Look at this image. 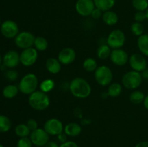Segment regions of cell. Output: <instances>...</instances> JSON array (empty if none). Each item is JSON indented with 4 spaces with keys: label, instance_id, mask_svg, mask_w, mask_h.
<instances>
[{
    "label": "cell",
    "instance_id": "6da1fadb",
    "mask_svg": "<svg viewBox=\"0 0 148 147\" xmlns=\"http://www.w3.org/2000/svg\"><path fill=\"white\" fill-rule=\"evenodd\" d=\"M69 91L76 98L85 99L90 95L92 89L86 79L82 77H76L69 83Z\"/></svg>",
    "mask_w": 148,
    "mask_h": 147
},
{
    "label": "cell",
    "instance_id": "7a4b0ae2",
    "mask_svg": "<svg viewBox=\"0 0 148 147\" xmlns=\"http://www.w3.org/2000/svg\"><path fill=\"white\" fill-rule=\"evenodd\" d=\"M28 103L33 109L42 111L47 109L50 105V98L47 93L36 90L28 97Z\"/></svg>",
    "mask_w": 148,
    "mask_h": 147
},
{
    "label": "cell",
    "instance_id": "3957f363",
    "mask_svg": "<svg viewBox=\"0 0 148 147\" xmlns=\"http://www.w3.org/2000/svg\"><path fill=\"white\" fill-rule=\"evenodd\" d=\"M38 86V79L37 76L33 73L25 75L19 82L18 88L20 92L24 95H31L36 92Z\"/></svg>",
    "mask_w": 148,
    "mask_h": 147
},
{
    "label": "cell",
    "instance_id": "277c9868",
    "mask_svg": "<svg viewBox=\"0 0 148 147\" xmlns=\"http://www.w3.org/2000/svg\"><path fill=\"white\" fill-rule=\"evenodd\" d=\"M143 76L140 72L130 71L123 76L121 82L123 86L128 89H136L140 87L143 82Z\"/></svg>",
    "mask_w": 148,
    "mask_h": 147
},
{
    "label": "cell",
    "instance_id": "5b68a950",
    "mask_svg": "<svg viewBox=\"0 0 148 147\" xmlns=\"http://www.w3.org/2000/svg\"><path fill=\"white\" fill-rule=\"evenodd\" d=\"M95 79L97 83L102 86L110 85L113 79L112 71L105 65L98 66L95 71Z\"/></svg>",
    "mask_w": 148,
    "mask_h": 147
},
{
    "label": "cell",
    "instance_id": "8992f818",
    "mask_svg": "<svg viewBox=\"0 0 148 147\" xmlns=\"http://www.w3.org/2000/svg\"><path fill=\"white\" fill-rule=\"evenodd\" d=\"M126 41V36L121 30H114L111 31L106 39V44L111 48L118 49L123 47Z\"/></svg>",
    "mask_w": 148,
    "mask_h": 147
},
{
    "label": "cell",
    "instance_id": "52a82bcc",
    "mask_svg": "<svg viewBox=\"0 0 148 147\" xmlns=\"http://www.w3.org/2000/svg\"><path fill=\"white\" fill-rule=\"evenodd\" d=\"M36 37L32 33L28 31H23L18 33L14 37V43L16 46L23 50L29 48L34 46Z\"/></svg>",
    "mask_w": 148,
    "mask_h": 147
},
{
    "label": "cell",
    "instance_id": "ba28073f",
    "mask_svg": "<svg viewBox=\"0 0 148 147\" xmlns=\"http://www.w3.org/2000/svg\"><path fill=\"white\" fill-rule=\"evenodd\" d=\"M30 138L33 145L43 147L49 141V134L43 128H37L30 132Z\"/></svg>",
    "mask_w": 148,
    "mask_h": 147
},
{
    "label": "cell",
    "instance_id": "9c48e42d",
    "mask_svg": "<svg viewBox=\"0 0 148 147\" xmlns=\"http://www.w3.org/2000/svg\"><path fill=\"white\" fill-rule=\"evenodd\" d=\"M0 30L2 35L7 39L14 38L20 33L17 24L11 20H7L1 23Z\"/></svg>",
    "mask_w": 148,
    "mask_h": 147
},
{
    "label": "cell",
    "instance_id": "30bf717a",
    "mask_svg": "<svg viewBox=\"0 0 148 147\" xmlns=\"http://www.w3.org/2000/svg\"><path fill=\"white\" fill-rule=\"evenodd\" d=\"M35 48L31 47L23 50L20 54V63L25 66H31L35 64L38 59V53Z\"/></svg>",
    "mask_w": 148,
    "mask_h": 147
},
{
    "label": "cell",
    "instance_id": "8fae6325",
    "mask_svg": "<svg viewBox=\"0 0 148 147\" xmlns=\"http://www.w3.org/2000/svg\"><path fill=\"white\" fill-rule=\"evenodd\" d=\"M95 8L93 0H77L75 4L77 12L82 17L90 16Z\"/></svg>",
    "mask_w": 148,
    "mask_h": 147
},
{
    "label": "cell",
    "instance_id": "7c38bea8",
    "mask_svg": "<svg viewBox=\"0 0 148 147\" xmlns=\"http://www.w3.org/2000/svg\"><path fill=\"white\" fill-rule=\"evenodd\" d=\"M129 63L133 71L138 72H143L147 68V63L146 59L143 54L134 53L129 58Z\"/></svg>",
    "mask_w": 148,
    "mask_h": 147
},
{
    "label": "cell",
    "instance_id": "4fadbf2b",
    "mask_svg": "<svg viewBox=\"0 0 148 147\" xmlns=\"http://www.w3.org/2000/svg\"><path fill=\"white\" fill-rule=\"evenodd\" d=\"M64 125L62 121L56 118L47 120L43 125V129L51 135H58L64 131Z\"/></svg>",
    "mask_w": 148,
    "mask_h": 147
},
{
    "label": "cell",
    "instance_id": "5bb4252c",
    "mask_svg": "<svg viewBox=\"0 0 148 147\" xmlns=\"http://www.w3.org/2000/svg\"><path fill=\"white\" fill-rule=\"evenodd\" d=\"M128 53L121 48L113 49L111 50L110 59L114 64L119 66H122L127 64L129 61Z\"/></svg>",
    "mask_w": 148,
    "mask_h": 147
},
{
    "label": "cell",
    "instance_id": "9a60e30c",
    "mask_svg": "<svg viewBox=\"0 0 148 147\" xmlns=\"http://www.w3.org/2000/svg\"><path fill=\"white\" fill-rule=\"evenodd\" d=\"M20 63V57L18 52L10 50L4 54L2 59V63L5 67L9 69L15 68Z\"/></svg>",
    "mask_w": 148,
    "mask_h": 147
},
{
    "label": "cell",
    "instance_id": "2e32d148",
    "mask_svg": "<svg viewBox=\"0 0 148 147\" xmlns=\"http://www.w3.org/2000/svg\"><path fill=\"white\" fill-rule=\"evenodd\" d=\"M57 59L62 64H71L76 59V52L72 48H64L59 51Z\"/></svg>",
    "mask_w": 148,
    "mask_h": 147
},
{
    "label": "cell",
    "instance_id": "e0dca14e",
    "mask_svg": "<svg viewBox=\"0 0 148 147\" xmlns=\"http://www.w3.org/2000/svg\"><path fill=\"white\" fill-rule=\"evenodd\" d=\"M46 69L49 73L52 74H57L62 69V63L59 62L58 59L51 57L46 60Z\"/></svg>",
    "mask_w": 148,
    "mask_h": 147
},
{
    "label": "cell",
    "instance_id": "ac0fdd59",
    "mask_svg": "<svg viewBox=\"0 0 148 147\" xmlns=\"http://www.w3.org/2000/svg\"><path fill=\"white\" fill-rule=\"evenodd\" d=\"M64 132L70 137H75L79 135L82 132L80 125L77 122H69L64 128Z\"/></svg>",
    "mask_w": 148,
    "mask_h": 147
},
{
    "label": "cell",
    "instance_id": "d6986e66",
    "mask_svg": "<svg viewBox=\"0 0 148 147\" xmlns=\"http://www.w3.org/2000/svg\"><path fill=\"white\" fill-rule=\"evenodd\" d=\"M103 21L108 26H113L117 24L119 21V17L116 13L111 10L106 11L103 13Z\"/></svg>",
    "mask_w": 148,
    "mask_h": 147
},
{
    "label": "cell",
    "instance_id": "ffe728a7",
    "mask_svg": "<svg viewBox=\"0 0 148 147\" xmlns=\"http://www.w3.org/2000/svg\"><path fill=\"white\" fill-rule=\"evenodd\" d=\"M96 8L102 12L111 10L116 4V0H93Z\"/></svg>",
    "mask_w": 148,
    "mask_h": 147
},
{
    "label": "cell",
    "instance_id": "44dd1931",
    "mask_svg": "<svg viewBox=\"0 0 148 147\" xmlns=\"http://www.w3.org/2000/svg\"><path fill=\"white\" fill-rule=\"evenodd\" d=\"M20 92L18 86L14 84L7 85L4 87L2 90V95L7 99H12L17 95Z\"/></svg>",
    "mask_w": 148,
    "mask_h": 147
},
{
    "label": "cell",
    "instance_id": "7402d4cb",
    "mask_svg": "<svg viewBox=\"0 0 148 147\" xmlns=\"http://www.w3.org/2000/svg\"><path fill=\"white\" fill-rule=\"evenodd\" d=\"M137 46L142 54L148 56V35L143 34L137 40Z\"/></svg>",
    "mask_w": 148,
    "mask_h": 147
},
{
    "label": "cell",
    "instance_id": "603a6c76",
    "mask_svg": "<svg viewBox=\"0 0 148 147\" xmlns=\"http://www.w3.org/2000/svg\"><path fill=\"white\" fill-rule=\"evenodd\" d=\"M48 46H49V43L44 37H41V36L36 37L34 42V48L38 51H45L48 48Z\"/></svg>",
    "mask_w": 148,
    "mask_h": 147
},
{
    "label": "cell",
    "instance_id": "cb8c5ba5",
    "mask_svg": "<svg viewBox=\"0 0 148 147\" xmlns=\"http://www.w3.org/2000/svg\"><path fill=\"white\" fill-rule=\"evenodd\" d=\"M145 95L141 91H134L130 95V100L132 103L135 105H140L144 102Z\"/></svg>",
    "mask_w": 148,
    "mask_h": 147
},
{
    "label": "cell",
    "instance_id": "d4e9b609",
    "mask_svg": "<svg viewBox=\"0 0 148 147\" xmlns=\"http://www.w3.org/2000/svg\"><path fill=\"white\" fill-rule=\"evenodd\" d=\"M111 50L107 44H102L97 49V56L100 59H106L110 57Z\"/></svg>",
    "mask_w": 148,
    "mask_h": 147
},
{
    "label": "cell",
    "instance_id": "484cf974",
    "mask_svg": "<svg viewBox=\"0 0 148 147\" xmlns=\"http://www.w3.org/2000/svg\"><path fill=\"white\" fill-rule=\"evenodd\" d=\"M122 92V86L119 83H112L108 88V95L111 97H117Z\"/></svg>",
    "mask_w": 148,
    "mask_h": 147
},
{
    "label": "cell",
    "instance_id": "4316f807",
    "mask_svg": "<svg viewBox=\"0 0 148 147\" xmlns=\"http://www.w3.org/2000/svg\"><path fill=\"white\" fill-rule=\"evenodd\" d=\"M14 132H15L16 135L20 138H24V137H27L28 135H30L31 131L26 124L21 123L15 127Z\"/></svg>",
    "mask_w": 148,
    "mask_h": 147
},
{
    "label": "cell",
    "instance_id": "83f0119b",
    "mask_svg": "<svg viewBox=\"0 0 148 147\" xmlns=\"http://www.w3.org/2000/svg\"><path fill=\"white\" fill-rule=\"evenodd\" d=\"M82 66H83L84 69L88 72L95 71L97 68L98 67L96 60L92 58H88L85 59L83 61Z\"/></svg>",
    "mask_w": 148,
    "mask_h": 147
},
{
    "label": "cell",
    "instance_id": "f1b7e54d",
    "mask_svg": "<svg viewBox=\"0 0 148 147\" xmlns=\"http://www.w3.org/2000/svg\"><path fill=\"white\" fill-rule=\"evenodd\" d=\"M12 126L10 118L6 115H0V133L8 132Z\"/></svg>",
    "mask_w": 148,
    "mask_h": 147
},
{
    "label": "cell",
    "instance_id": "f546056e",
    "mask_svg": "<svg viewBox=\"0 0 148 147\" xmlns=\"http://www.w3.org/2000/svg\"><path fill=\"white\" fill-rule=\"evenodd\" d=\"M55 86V83L52 79H46L42 81L41 83L40 84V90L45 93L51 92L53 90V89Z\"/></svg>",
    "mask_w": 148,
    "mask_h": 147
},
{
    "label": "cell",
    "instance_id": "4dcf8cb0",
    "mask_svg": "<svg viewBox=\"0 0 148 147\" xmlns=\"http://www.w3.org/2000/svg\"><path fill=\"white\" fill-rule=\"evenodd\" d=\"M132 3L137 11H145L148 8V0H132Z\"/></svg>",
    "mask_w": 148,
    "mask_h": 147
},
{
    "label": "cell",
    "instance_id": "1f68e13d",
    "mask_svg": "<svg viewBox=\"0 0 148 147\" xmlns=\"http://www.w3.org/2000/svg\"><path fill=\"white\" fill-rule=\"evenodd\" d=\"M131 31L136 36H141L144 34V26L141 22H134L131 25Z\"/></svg>",
    "mask_w": 148,
    "mask_h": 147
},
{
    "label": "cell",
    "instance_id": "d6a6232c",
    "mask_svg": "<svg viewBox=\"0 0 148 147\" xmlns=\"http://www.w3.org/2000/svg\"><path fill=\"white\" fill-rule=\"evenodd\" d=\"M33 143L28 137L20 138L17 143V147H32Z\"/></svg>",
    "mask_w": 148,
    "mask_h": 147
},
{
    "label": "cell",
    "instance_id": "836d02e7",
    "mask_svg": "<svg viewBox=\"0 0 148 147\" xmlns=\"http://www.w3.org/2000/svg\"><path fill=\"white\" fill-rule=\"evenodd\" d=\"M146 19L147 17H146L145 11H137V12L134 14V20L137 22L142 23Z\"/></svg>",
    "mask_w": 148,
    "mask_h": 147
},
{
    "label": "cell",
    "instance_id": "e575fe53",
    "mask_svg": "<svg viewBox=\"0 0 148 147\" xmlns=\"http://www.w3.org/2000/svg\"><path fill=\"white\" fill-rule=\"evenodd\" d=\"M6 77L10 81H15L18 77V73L14 70H10L6 73Z\"/></svg>",
    "mask_w": 148,
    "mask_h": 147
},
{
    "label": "cell",
    "instance_id": "d590c367",
    "mask_svg": "<svg viewBox=\"0 0 148 147\" xmlns=\"http://www.w3.org/2000/svg\"><path fill=\"white\" fill-rule=\"evenodd\" d=\"M26 125H27V127H28L29 129L30 130V131H34V130L38 128V125L37 121L34 119H29L28 120H27Z\"/></svg>",
    "mask_w": 148,
    "mask_h": 147
},
{
    "label": "cell",
    "instance_id": "8d00e7d4",
    "mask_svg": "<svg viewBox=\"0 0 148 147\" xmlns=\"http://www.w3.org/2000/svg\"><path fill=\"white\" fill-rule=\"evenodd\" d=\"M103 12H102L101 10H99V9L95 7V8L94 9L93 11H92L90 16L92 18L95 19V20H98V19H100L101 17H102Z\"/></svg>",
    "mask_w": 148,
    "mask_h": 147
},
{
    "label": "cell",
    "instance_id": "74e56055",
    "mask_svg": "<svg viewBox=\"0 0 148 147\" xmlns=\"http://www.w3.org/2000/svg\"><path fill=\"white\" fill-rule=\"evenodd\" d=\"M59 147H79L77 144L75 142V141H67L64 143H62Z\"/></svg>",
    "mask_w": 148,
    "mask_h": 147
},
{
    "label": "cell",
    "instance_id": "f35d334b",
    "mask_svg": "<svg viewBox=\"0 0 148 147\" xmlns=\"http://www.w3.org/2000/svg\"><path fill=\"white\" fill-rule=\"evenodd\" d=\"M67 136L68 135L63 131V132L61 133L60 134H59V135H57V138L58 140L62 144V143H64L66 142V141H67Z\"/></svg>",
    "mask_w": 148,
    "mask_h": 147
},
{
    "label": "cell",
    "instance_id": "ab89813d",
    "mask_svg": "<svg viewBox=\"0 0 148 147\" xmlns=\"http://www.w3.org/2000/svg\"><path fill=\"white\" fill-rule=\"evenodd\" d=\"M43 147H59V146L55 141H49Z\"/></svg>",
    "mask_w": 148,
    "mask_h": 147
},
{
    "label": "cell",
    "instance_id": "60d3db41",
    "mask_svg": "<svg viewBox=\"0 0 148 147\" xmlns=\"http://www.w3.org/2000/svg\"><path fill=\"white\" fill-rule=\"evenodd\" d=\"M135 147H148V141H142L138 143Z\"/></svg>",
    "mask_w": 148,
    "mask_h": 147
},
{
    "label": "cell",
    "instance_id": "b9f144b4",
    "mask_svg": "<svg viewBox=\"0 0 148 147\" xmlns=\"http://www.w3.org/2000/svg\"><path fill=\"white\" fill-rule=\"evenodd\" d=\"M142 76H143V79H146V80H148V69H145L143 71V73L141 74Z\"/></svg>",
    "mask_w": 148,
    "mask_h": 147
},
{
    "label": "cell",
    "instance_id": "7bdbcfd3",
    "mask_svg": "<svg viewBox=\"0 0 148 147\" xmlns=\"http://www.w3.org/2000/svg\"><path fill=\"white\" fill-rule=\"evenodd\" d=\"M143 104H144L145 108L148 110V95L145 96V98L144 99V102H143Z\"/></svg>",
    "mask_w": 148,
    "mask_h": 147
},
{
    "label": "cell",
    "instance_id": "ee69618b",
    "mask_svg": "<svg viewBox=\"0 0 148 147\" xmlns=\"http://www.w3.org/2000/svg\"><path fill=\"white\" fill-rule=\"evenodd\" d=\"M2 56H1V55L0 54V66H1V63H2Z\"/></svg>",
    "mask_w": 148,
    "mask_h": 147
},
{
    "label": "cell",
    "instance_id": "f6af8a7d",
    "mask_svg": "<svg viewBox=\"0 0 148 147\" xmlns=\"http://www.w3.org/2000/svg\"><path fill=\"white\" fill-rule=\"evenodd\" d=\"M145 14H146V17H147V20H148V8L145 10Z\"/></svg>",
    "mask_w": 148,
    "mask_h": 147
},
{
    "label": "cell",
    "instance_id": "bcb514c9",
    "mask_svg": "<svg viewBox=\"0 0 148 147\" xmlns=\"http://www.w3.org/2000/svg\"><path fill=\"white\" fill-rule=\"evenodd\" d=\"M0 147H4V146L2 145V144H0Z\"/></svg>",
    "mask_w": 148,
    "mask_h": 147
},
{
    "label": "cell",
    "instance_id": "7dc6e473",
    "mask_svg": "<svg viewBox=\"0 0 148 147\" xmlns=\"http://www.w3.org/2000/svg\"><path fill=\"white\" fill-rule=\"evenodd\" d=\"M1 20H0V27H1Z\"/></svg>",
    "mask_w": 148,
    "mask_h": 147
}]
</instances>
